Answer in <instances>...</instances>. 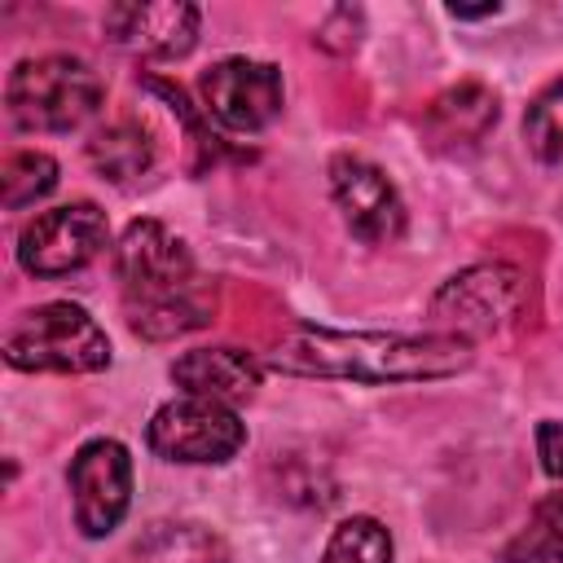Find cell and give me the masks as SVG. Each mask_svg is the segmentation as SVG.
I'll return each instance as SVG.
<instances>
[{"instance_id":"13","label":"cell","mask_w":563,"mask_h":563,"mask_svg":"<svg viewBox=\"0 0 563 563\" xmlns=\"http://www.w3.org/2000/svg\"><path fill=\"white\" fill-rule=\"evenodd\" d=\"M497 123V92L484 84L444 88L427 106V132L435 145H475Z\"/></svg>"},{"instance_id":"19","label":"cell","mask_w":563,"mask_h":563,"mask_svg":"<svg viewBox=\"0 0 563 563\" xmlns=\"http://www.w3.org/2000/svg\"><path fill=\"white\" fill-rule=\"evenodd\" d=\"M506 563H563V541L554 532H545L537 519L532 528H523L506 550H501Z\"/></svg>"},{"instance_id":"6","label":"cell","mask_w":563,"mask_h":563,"mask_svg":"<svg viewBox=\"0 0 563 563\" xmlns=\"http://www.w3.org/2000/svg\"><path fill=\"white\" fill-rule=\"evenodd\" d=\"M523 273L515 264H475L453 273L435 295H431V321L435 334H457V339H479L501 325H510L523 308Z\"/></svg>"},{"instance_id":"8","label":"cell","mask_w":563,"mask_h":563,"mask_svg":"<svg viewBox=\"0 0 563 563\" xmlns=\"http://www.w3.org/2000/svg\"><path fill=\"white\" fill-rule=\"evenodd\" d=\"M330 198L343 216V224L369 242V246H391L405 233V198L391 185V176L361 158V154H334L330 158Z\"/></svg>"},{"instance_id":"16","label":"cell","mask_w":563,"mask_h":563,"mask_svg":"<svg viewBox=\"0 0 563 563\" xmlns=\"http://www.w3.org/2000/svg\"><path fill=\"white\" fill-rule=\"evenodd\" d=\"M57 189V163L40 150H13L0 167V202L9 211H22Z\"/></svg>"},{"instance_id":"9","label":"cell","mask_w":563,"mask_h":563,"mask_svg":"<svg viewBox=\"0 0 563 563\" xmlns=\"http://www.w3.org/2000/svg\"><path fill=\"white\" fill-rule=\"evenodd\" d=\"M207 114L229 132H264L282 114V70L273 62L224 57L202 70L198 79Z\"/></svg>"},{"instance_id":"18","label":"cell","mask_w":563,"mask_h":563,"mask_svg":"<svg viewBox=\"0 0 563 563\" xmlns=\"http://www.w3.org/2000/svg\"><path fill=\"white\" fill-rule=\"evenodd\" d=\"M523 141L541 163L563 167V75L532 97L523 114Z\"/></svg>"},{"instance_id":"11","label":"cell","mask_w":563,"mask_h":563,"mask_svg":"<svg viewBox=\"0 0 563 563\" xmlns=\"http://www.w3.org/2000/svg\"><path fill=\"white\" fill-rule=\"evenodd\" d=\"M106 35L110 44L136 53V57H185L198 40V9L180 0H158V4H114L106 9Z\"/></svg>"},{"instance_id":"17","label":"cell","mask_w":563,"mask_h":563,"mask_svg":"<svg viewBox=\"0 0 563 563\" xmlns=\"http://www.w3.org/2000/svg\"><path fill=\"white\" fill-rule=\"evenodd\" d=\"M321 563H391V532L374 515H352L330 532Z\"/></svg>"},{"instance_id":"5","label":"cell","mask_w":563,"mask_h":563,"mask_svg":"<svg viewBox=\"0 0 563 563\" xmlns=\"http://www.w3.org/2000/svg\"><path fill=\"white\" fill-rule=\"evenodd\" d=\"M145 444L163 462L180 466H220L242 453L246 444V422L238 418L233 405L202 400V396H176L154 409L145 427Z\"/></svg>"},{"instance_id":"22","label":"cell","mask_w":563,"mask_h":563,"mask_svg":"<svg viewBox=\"0 0 563 563\" xmlns=\"http://www.w3.org/2000/svg\"><path fill=\"white\" fill-rule=\"evenodd\" d=\"M449 13H453V18H488V13H497V4H479V9H462V4H449Z\"/></svg>"},{"instance_id":"3","label":"cell","mask_w":563,"mask_h":563,"mask_svg":"<svg viewBox=\"0 0 563 563\" xmlns=\"http://www.w3.org/2000/svg\"><path fill=\"white\" fill-rule=\"evenodd\" d=\"M106 101L101 75L70 53L26 57L9 70L4 106L18 132H75Z\"/></svg>"},{"instance_id":"15","label":"cell","mask_w":563,"mask_h":563,"mask_svg":"<svg viewBox=\"0 0 563 563\" xmlns=\"http://www.w3.org/2000/svg\"><path fill=\"white\" fill-rule=\"evenodd\" d=\"M136 554L141 563H229L220 537L198 523H154Z\"/></svg>"},{"instance_id":"12","label":"cell","mask_w":563,"mask_h":563,"mask_svg":"<svg viewBox=\"0 0 563 563\" xmlns=\"http://www.w3.org/2000/svg\"><path fill=\"white\" fill-rule=\"evenodd\" d=\"M264 361L242 347H194L180 361H172V383L180 396H202L220 405H246L260 391Z\"/></svg>"},{"instance_id":"7","label":"cell","mask_w":563,"mask_h":563,"mask_svg":"<svg viewBox=\"0 0 563 563\" xmlns=\"http://www.w3.org/2000/svg\"><path fill=\"white\" fill-rule=\"evenodd\" d=\"M106 238H110V224L97 202H62L53 211H40L18 233V264L31 277H66L92 264Z\"/></svg>"},{"instance_id":"10","label":"cell","mask_w":563,"mask_h":563,"mask_svg":"<svg viewBox=\"0 0 563 563\" xmlns=\"http://www.w3.org/2000/svg\"><path fill=\"white\" fill-rule=\"evenodd\" d=\"M84 537H110L132 506V457L119 440H88L66 471Z\"/></svg>"},{"instance_id":"21","label":"cell","mask_w":563,"mask_h":563,"mask_svg":"<svg viewBox=\"0 0 563 563\" xmlns=\"http://www.w3.org/2000/svg\"><path fill=\"white\" fill-rule=\"evenodd\" d=\"M532 519H537L545 532H554V537L563 541V493H550V497H541Z\"/></svg>"},{"instance_id":"4","label":"cell","mask_w":563,"mask_h":563,"mask_svg":"<svg viewBox=\"0 0 563 563\" xmlns=\"http://www.w3.org/2000/svg\"><path fill=\"white\" fill-rule=\"evenodd\" d=\"M4 361L26 374H97L110 365V339L106 330L79 308V303H40L9 321Z\"/></svg>"},{"instance_id":"14","label":"cell","mask_w":563,"mask_h":563,"mask_svg":"<svg viewBox=\"0 0 563 563\" xmlns=\"http://www.w3.org/2000/svg\"><path fill=\"white\" fill-rule=\"evenodd\" d=\"M154 158H158V141H154V132L141 128L136 119H114V123L97 128L92 141H88V163H92L106 180H114V185L141 180V176L154 167Z\"/></svg>"},{"instance_id":"1","label":"cell","mask_w":563,"mask_h":563,"mask_svg":"<svg viewBox=\"0 0 563 563\" xmlns=\"http://www.w3.org/2000/svg\"><path fill=\"white\" fill-rule=\"evenodd\" d=\"M264 369L295 378H343V383H431L462 374L475 347L457 334H383V330H330L290 325L264 356Z\"/></svg>"},{"instance_id":"20","label":"cell","mask_w":563,"mask_h":563,"mask_svg":"<svg viewBox=\"0 0 563 563\" xmlns=\"http://www.w3.org/2000/svg\"><path fill=\"white\" fill-rule=\"evenodd\" d=\"M537 457H541V471L563 479V422L559 418H545L537 427Z\"/></svg>"},{"instance_id":"2","label":"cell","mask_w":563,"mask_h":563,"mask_svg":"<svg viewBox=\"0 0 563 563\" xmlns=\"http://www.w3.org/2000/svg\"><path fill=\"white\" fill-rule=\"evenodd\" d=\"M114 277L128 325L150 343L202 330L216 317V286L163 220H132L123 229L114 246Z\"/></svg>"}]
</instances>
